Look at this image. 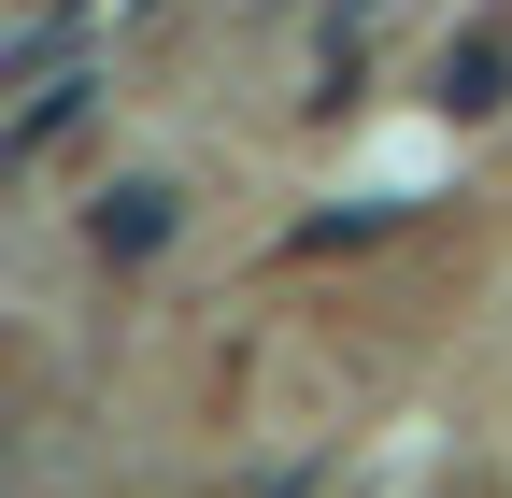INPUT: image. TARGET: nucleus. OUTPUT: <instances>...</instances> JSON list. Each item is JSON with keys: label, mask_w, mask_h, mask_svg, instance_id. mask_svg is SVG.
<instances>
[{"label": "nucleus", "mask_w": 512, "mask_h": 498, "mask_svg": "<svg viewBox=\"0 0 512 498\" xmlns=\"http://www.w3.org/2000/svg\"><path fill=\"white\" fill-rule=\"evenodd\" d=\"M484 100H512V43H470L456 72H441V114H484Z\"/></svg>", "instance_id": "obj_3"}, {"label": "nucleus", "mask_w": 512, "mask_h": 498, "mask_svg": "<svg viewBox=\"0 0 512 498\" xmlns=\"http://www.w3.org/2000/svg\"><path fill=\"white\" fill-rule=\"evenodd\" d=\"M72 114H86V100H72V86H43V100H29V114H15V157H43V143H57V129H72Z\"/></svg>", "instance_id": "obj_4"}, {"label": "nucleus", "mask_w": 512, "mask_h": 498, "mask_svg": "<svg viewBox=\"0 0 512 498\" xmlns=\"http://www.w3.org/2000/svg\"><path fill=\"white\" fill-rule=\"evenodd\" d=\"M143 242H171V185H114L100 200V257H143Z\"/></svg>", "instance_id": "obj_2"}, {"label": "nucleus", "mask_w": 512, "mask_h": 498, "mask_svg": "<svg viewBox=\"0 0 512 498\" xmlns=\"http://www.w3.org/2000/svg\"><path fill=\"white\" fill-rule=\"evenodd\" d=\"M399 228H427V200H356V214H313L285 257H356V242H399Z\"/></svg>", "instance_id": "obj_1"}]
</instances>
